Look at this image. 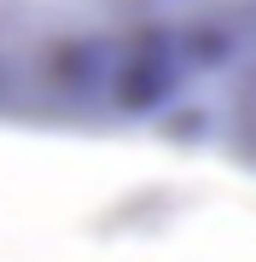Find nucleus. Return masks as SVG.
Returning <instances> with one entry per match:
<instances>
[{
  "mask_svg": "<svg viewBox=\"0 0 256 262\" xmlns=\"http://www.w3.org/2000/svg\"><path fill=\"white\" fill-rule=\"evenodd\" d=\"M204 117H210L216 146L227 151L233 163L256 169V47L216 82V94L204 99Z\"/></svg>",
  "mask_w": 256,
  "mask_h": 262,
  "instance_id": "nucleus-3",
  "label": "nucleus"
},
{
  "mask_svg": "<svg viewBox=\"0 0 256 262\" xmlns=\"http://www.w3.org/2000/svg\"><path fill=\"white\" fill-rule=\"evenodd\" d=\"M187 94H216V82L256 47V0H152Z\"/></svg>",
  "mask_w": 256,
  "mask_h": 262,
  "instance_id": "nucleus-2",
  "label": "nucleus"
},
{
  "mask_svg": "<svg viewBox=\"0 0 256 262\" xmlns=\"http://www.w3.org/2000/svg\"><path fill=\"white\" fill-rule=\"evenodd\" d=\"M187 94L152 0H0V117L123 122Z\"/></svg>",
  "mask_w": 256,
  "mask_h": 262,
  "instance_id": "nucleus-1",
  "label": "nucleus"
}]
</instances>
